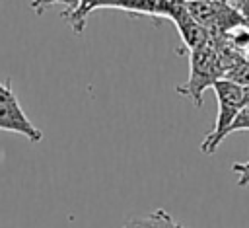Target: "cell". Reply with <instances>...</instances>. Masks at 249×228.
Listing matches in <instances>:
<instances>
[{"instance_id": "cell-1", "label": "cell", "mask_w": 249, "mask_h": 228, "mask_svg": "<svg viewBox=\"0 0 249 228\" xmlns=\"http://www.w3.org/2000/svg\"><path fill=\"white\" fill-rule=\"evenodd\" d=\"M222 78H224V70L210 41L200 49L189 51V78L185 84H179L175 90L177 94L189 97L196 107H202L204 90L212 88Z\"/></svg>"}, {"instance_id": "cell-2", "label": "cell", "mask_w": 249, "mask_h": 228, "mask_svg": "<svg viewBox=\"0 0 249 228\" xmlns=\"http://www.w3.org/2000/svg\"><path fill=\"white\" fill-rule=\"evenodd\" d=\"M216 99H218V117L214 123V129L206 134V138L200 144V150L204 154H214L216 148L222 144V140L228 136V129L231 121L235 119L237 111L245 103V90L230 80H218L212 86Z\"/></svg>"}, {"instance_id": "cell-3", "label": "cell", "mask_w": 249, "mask_h": 228, "mask_svg": "<svg viewBox=\"0 0 249 228\" xmlns=\"http://www.w3.org/2000/svg\"><path fill=\"white\" fill-rule=\"evenodd\" d=\"M187 10L191 18L210 33V37H222L233 31L235 27L249 25L243 19V16L233 8V4L226 0H187Z\"/></svg>"}, {"instance_id": "cell-4", "label": "cell", "mask_w": 249, "mask_h": 228, "mask_svg": "<svg viewBox=\"0 0 249 228\" xmlns=\"http://www.w3.org/2000/svg\"><path fill=\"white\" fill-rule=\"evenodd\" d=\"M0 131L21 134L31 142L43 140L41 129H37L31 123V119L25 115V111L21 109L10 78L0 82Z\"/></svg>"}, {"instance_id": "cell-5", "label": "cell", "mask_w": 249, "mask_h": 228, "mask_svg": "<svg viewBox=\"0 0 249 228\" xmlns=\"http://www.w3.org/2000/svg\"><path fill=\"white\" fill-rule=\"evenodd\" d=\"M123 228H187V226H183L181 222H177L167 210L158 209V210H154L150 214L128 218L123 224Z\"/></svg>"}, {"instance_id": "cell-6", "label": "cell", "mask_w": 249, "mask_h": 228, "mask_svg": "<svg viewBox=\"0 0 249 228\" xmlns=\"http://www.w3.org/2000/svg\"><path fill=\"white\" fill-rule=\"evenodd\" d=\"M224 80H230L241 88H247L249 86V60L243 58L241 62H237L235 66H231L226 74H224Z\"/></svg>"}, {"instance_id": "cell-7", "label": "cell", "mask_w": 249, "mask_h": 228, "mask_svg": "<svg viewBox=\"0 0 249 228\" xmlns=\"http://www.w3.org/2000/svg\"><path fill=\"white\" fill-rule=\"evenodd\" d=\"M235 131H249V101H245L241 105V109L237 111L235 119L231 121L230 129H228V134H231Z\"/></svg>"}, {"instance_id": "cell-8", "label": "cell", "mask_w": 249, "mask_h": 228, "mask_svg": "<svg viewBox=\"0 0 249 228\" xmlns=\"http://www.w3.org/2000/svg\"><path fill=\"white\" fill-rule=\"evenodd\" d=\"M58 2H64L66 6H74V4L80 2V0H31V8H33L37 14H43L47 6H51V4H58Z\"/></svg>"}, {"instance_id": "cell-9", "label": "cell", "mask_w": 249, "mask_h": 228, "mask_svg": "<svg viewBox=\"0 0 249 228\" xmlns=\"http://www.w3.org/2000/svg\"><path fill=\"white\" fill-rule=\"evenodd\" d=\"M233 8L243 16V19L249 23V0H231Z\"/></svg>"}, {"instance_id": "cell-10", "label": "cell", "mask_w": 249, "mask_h": 228, "mask_svg": "<svg viewBox=\"0 0 249 228\" xmlns=\"http://www.w3.org/2000/svg\"><path fill=\"white\" fill-rule=\"evenodd\" d=\"M231 170H233L237 175H239V173H245V171L249 170V162H243V164H241V162H235V164L231 166Z\"/></svg>"}, {"instance_id": "cell-11", "label": "cell", "mask_w": 249, "mask_h": 228, "mask_svg": "<svg viewBox=\"0 0 249 228\" xmlns=\"http://www.w3.org/2000/svg\"><path fill=\"white\" fill-rule=\"evenodd\" d=\"M237 185H239V187H245V185H249V171L237 177Z\"/></svg>"}, {"instance_id": "cell-12", "label": "cell", "mask_w": 249, "mask_h": 228, "mask_svg": "<svg viewBox=\"0 0 249 228\" xmlns=\"http://www.w3.org/2000/svg\"><path fill=\"white\" fill-rule=\"evenodd\" d=\"M198 2H210V0H198Z\"/></svg>"}, {"instance_id": "cell-13", "label": "cell", "mask_w": 249, "mask_h": 228, "mask_svg": "<svg viewBox=\"0 0 249 228\" xmlns=\"http://www.w3.org/2000/svg\"><path fill=\"white\" fill-rule=\"evenodd\" d=\"M247 171H249V170H247ZM247 171H245V173H247ZM239 175H243V173H239Z\"/></svg>"}, {"instance_id": "cell-14", "label": "cell", "mask_w": 249, "mask_h": 228, "mask_svg": "<svg viewBox=\"0 0 249 228\" xmlns=\"http://www.w3.org/2000/svg\"><path fill=\"white\" fill-rule=\"evenodd\" d=\"M226 2H231V0H226Z\"/></svg>"}]
</instances>
